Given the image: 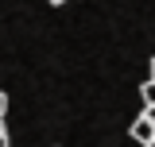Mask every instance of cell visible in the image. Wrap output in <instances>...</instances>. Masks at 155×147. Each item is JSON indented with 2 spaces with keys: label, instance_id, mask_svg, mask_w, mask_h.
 <instances>
[{
  "label": "cell",
  "instance_id": "6da1fadb",
  "mask_svg": "<svg viewBox=\"0 0 155 147\" xmlns=\"http://www.w3.org/2000/svg\"><path fill=\"white\" fill-rule=\"evenodd\" d=\"M140 97H143V112H140V120L132 124V136L143 147H155V62H151V74H147Z\"/></svg>",
  "mask_w": 155,
  "mask_h": 147
},
{
  "label": "cell",
  "instance_id": "7a4b0ae2",
  "mask_svg": "<svg viewBox=\"0 0 155 147\" xmlns=\"http://www.w3.org/2000/svg\"><path fill=\"white\" fill-rule=\"evenodd\" d=\"M0 147H8V101H4V89H0Z\"/></svg>",
  "mask_w": 155,
  "mask_h": 147
},
{
  "label": "cell",
  "instance_id": "3957f363",
  "mask_svg": "<svg viewBox=\"0 0 155 147\" xmlns=\"http://www.w3.org/2000/svg\"><path fill=\"white\" fill-rule=\"evenodd\" d=\"M51 4H66V0H51Z\"/></svg>",
  "mask_w": 155,
  "mask_h": 147
}]
</instances>
